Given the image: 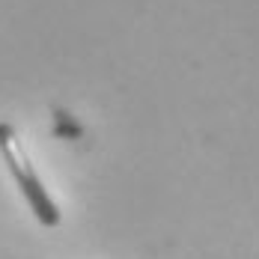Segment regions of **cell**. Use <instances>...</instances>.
I'll return each mask as SVG.
<instances>
[{"mask_svg": "<svg viewBox=\"0 0 259 259\" xmlns=\"http://www.w3.org/2000/svg\"><path fill=\"white\" fill-rule=\"evenodd\" d=\"M0 155L6 161L9 173L15 176L21 194L27 197L33 214L39 218V224L57 227V224H60V208L54 206V200L48 197L45 185L39 182V176H36V170H33V164H30V158H27V152H24V146H21V140H18V134H15V128H12L9 122H0Z\"/></svg>", "mask_w": 259, "mask_h": 259, "instance_id": "6da1fadb", "label": "cell"}, {"mask_svg": "<svg viewBox=\"0 0 259 259\" xmlns=\"http://www.w3.org/2000/svg\"><path fill=\"white\" fill-rule=\"evenodd\" d=\"M54 131L60 134V137H66V140H78L80 134V125L66 113V110H54Z\"/></svg>", "mask_w": 259, "mask_h": 259, "instance_id": "7a4b0ae2", "label": "cell"}]
</instances>
